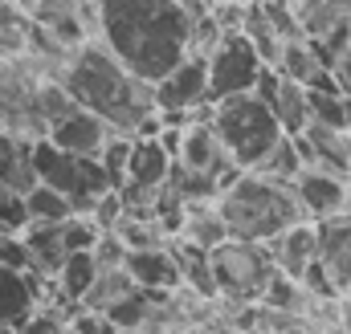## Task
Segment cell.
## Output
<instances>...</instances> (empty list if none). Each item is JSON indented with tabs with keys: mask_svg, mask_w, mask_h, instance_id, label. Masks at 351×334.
<instances>
[{
	"mask_svg": "<svg viewBox=\"0 0 351 334\" xmlns=\"http://www.w3.org/2000/svg\"><path fill=\"white\" fill-rule=\"evenodd\" d=\"M21 249H25V265L33 277L41 281H53V273L62 269L66 261V249H62V224H25V233L16 237Z\"/></svg>",
	"mask_w": 351,
	"mask_h": 334,
	"instance_id": "obj_16",
	"label": "cell"
},
{
	"mask_svg": "<svg viewBox=\"0 0 351 334\" xmlns=\"http://www.w3.org/2000/svg\"><path fill=\"white\" fill-rule=\"evenodd\" d=\"M49 285H53V281H41V277H33L29 269L0 265V326L16 331L33 310H41V294H45Z\"/></svg>",
	"mask_w": 351,
	"mask_h": 334,
	"instance_id": "obj_13",
	"label": "cell"
},
{
	"mask_svg": "<svg viewBox=\"0 0 351 334\" xmlns=\"http://www.w3.org/2000/svg\"><path fill=\"white\" fill-rule=\"evenodd\" d=\"M0 265L29 269V265H25V249H21V241H16V237H8V233H0Z\"/></svg>",
	"mask_w": 351,
	"mask_h": 334,
	"instance_id": "obj_37",
	"label": "cell"
},
{
	"mask_svg": "<svg viewBox=\"0 0 351 334\" xmlns=\"http://www.w3.org/2000/svg\"><path fill=\"white\" fill-rule=\"evenodd\" d=\"M176 164L213 175L221 188L241 171V167L233 164V155L225 151L221 135L213 131V123H188V127H180V155H176Z\"/></svg>",
	"mask_w": 351,
	"mask_h": 334,
	"instance_id": "obj_9",
	"label": "cell"
},
{
	"mask_svg": "<svg viewBox=\"0 0 351 334\" xmlns=\"http://www.w3.org/2000/svg\"><path fill=\"white\" fill-rule=\"evenodd\" d=\"M123 273L135 281V290H152V294H172V290H180V269H176V257L168 245L164 249L127 253Z\"/></svg>",
	"mask_w": 351,
	"mask_h": 334,
	"instance_id": "obj_15",
	"label": "cell"
},
{
	"mask_svg": "<svg viewBox=\"0 0 351 334\" xmlns=\"http://www.w3.org/2000/svg\"><path fill=\"white\" fill-rule=\"evenodd\" d=\"M110 233L119 237V245H123L127 253H139V249H164V245L172 241V237H168V233H164V229H160V224L152 220V216H127V212H123V220H119V224H114Z\"/></svg>",
	"mask_w": 351,
	"mask_h": 334,
	"instance_id": "obj_24",
	"label": "cell"
},
{
	"mask_svg": "<svg viewBox=\"0 0 351 334\" xmlns=\"http://www.w3.org/2000/svg\"><path fill=\"white\" fill-rule=\"evenodd\" d=\"M127 155H131V139H127V135H110L106 147L98 151V167H102L110 192H119V188L127 183Z\"/></svg>",
	"mask_w": 351,
	"mask_h": 334,
	"instance_id": "obj_30",
	"label": "cell"
},
{
	"mask_svg": "<svg viewBox=\"0 0 351 334\" xmlns=\"http://www.w3.org/2000/svg\"><path fill=\"white\" fill-rule=\"evenodd\" d=\"M286 4L306 41H319L351 21V0H286Z\"/></svg>",
	"mask_w": 351,
	"mask_h": 334,
	"instance_id": "obj_17",
	"label": "cell"
},
{
	"mask_svg": "<svg viewBox=\"0 0 351 334\" xmlns=\"http://www.w3.org/2000/svg\"><path fill=\"white\" fill-rule=\"evenodd\" d=\"M25 212H29L33 224H62V220L74 216L70 204H66V196H58V192L45 188V183H33V188L25 192Z\"/></svg>",
	"mask_w": 351,
	"mask_h": 334,
	"instance_id": "obj_26",
	"label": "cell"
},
{
	"mask_svg": "<svg viewBox=\"0 0 351 334\" xmlns=\"http://www.w3.org/2000/svg\"><path fill=\"white\" fill-rule=\"evenodd\" d=\"M213 131L221 135L225 151L241 171H254L265 159V151L282 139L269 106L258 102L254 94H233V98L213 102Z\"/></svg>",
	"mask_w": 351,
	"mask_h": 334,
	"instance_id": "obj_4",
	"label": "cell"
},
{
	"mask_svg": "<svg viewBox=\"0 0 351 334\" xmlns=\"http://www.w3.org/2000/svg\"><path fill=\"white\" fill-rule=\"evenodd\" d=\"M348 25H351V21H348Z\"/></svg>",
	"mask_w": 351,
	"mask_h": 334,
	"instance_id": "obj_45",
	"label": "cell"
},
{
	"mask_svg": "<svg viewBox=\"0 0 351 334\" xmlns=\"http://www.w3.org/2000/svg\"><path fill=\"white\" fill-rule=\"evenodd\" d=\"M204 70H208V102H221L233 94H250L262 74V62L241 33H225L217 49L204 57Z\"/></svg>",
	"mask_w": 351,
	"mask_h": 334,
	"instance_id": "obj_7",
	"label": "cell"
},
{
	"mask_svg": "<svg viewBox=\"0 0 351 334\" xmlns=\"http://www.w3.org/2000/svg\"><path fill=\"white\" fill-rule=\"evenodd\" d=\"M0 183L21 192V196L37 183V175H33V143L16 139L8 131H0Z\"/></svg>",
	"mask_w": 351,
	"mask_h": 334,
	"instance_id": "obj_21",
	"label": "cell"
},
{
	"mask_svg": "<svg viewBox=\"0 0 351 334\" xmlns=\"http://www.w3.org/2000/svg\"><path fill=\"white\" fill-rule=\"evenodd\" d=\"M16 25H29V21H25L8 0H0V29H16Z\"/></svg>",
	"mask_w": 351,
	"mask_h": 334,
	"instance_id": "obj_39",
	"label": "cell"
},
{
	"mask_svg": "<svg viewBox=\"0 0 351 334\" xmlns=\"http://www.w3.org/2000/svg\"><path fill=\"white\" fill-rule=\"evenodd\" d=\"M348 171H351V155H348Z\"/></svg>",
	"mask_w": 351,
	"mask_h": 334,
	"instance_id": "obj_44",
	"label": "cell"
},
{
	"mask_svg": "<svg viewBox=\"0 0 351 334\" xmlns=\"http://www.w3.org/2000/svg\"><path fill=\"white\" fill-rule=\"evenodd\" d=\"M229 241H254L265 245L274 241L278 233L302 224V208L290 192V183H278V179H265L258 171H237L213 200Z\"/></svg>",
	"mask_w": 351,
	"mask_h": 334,
	"instance_id": "obj_3",
	"label": "cell"
},
{
	"mask_svg": "<svg viewBox=\"0 0 351 334\" xmlns=\"http://www.w3.org/2000/svg\"><path fill=\"white\" fill-rule=\"evenodd\" d=\"M8 4H12V8L25 16V21H29V16H33V8H37V0H8Z\"/></svg>",
	"mask_w": 351,
	"mask_h": 334,
	"instance_id": "obj_40",
	"label": "cell"
},
{
	"mask_svg": "<svg viewBox=\"0 0 351 334\" xmlns=\"http://www.w3.org/2000/svg\"><path fill=\"white\" fill-rule=\"evenodd\" d=\"M156 94V110H196L208 102V70H204V57L188 53L184 62H176V70H168L160 82L152 86Z\"/></svg>",
	"mask_w": 351,
	"mask_h": 334,
	"instance_id": "obj_10",
	"label": "cell"
},
{
	"mask_svg": "<svg viewBox=\"0 0 351 334\" xmlns=\"http://www.w3.org/2000/svg\"><path fill=\"white\" fill-rule=\"evenodd\" d=\"M90 0H37V8H33V25H41V29H49L58 41H66V45H78V41H86L82 37V29H78V16H82V8H86Z\"/></svg>",
	"mask_w": 351,
	"mask_h": 334,
	"instance_id": "obj_20",
	"label": "cell"
},
{
	"mask_svg": "<svg viewBox=\"0 0 351 334\" xmlns=\"http://www.w3.org/2000/svg\"><path fill=\"white\" fill-rule=\"evenodd\" d=\"M208 269H213L217 298H225L233 310L258 306L269 277L278 273L265 245H254V241H225V245H217L208 253Z\"/></svg>",
	"mask_w": 351,
	"mask_h": 334,
	"instance_id": "obj_5",
	"label": "cell"
},
{
	"mask_svg": "<svg viewBox=\"0 0 351 334\" xmlns=\"http://www.w3.org/2000/svg\"><path fill=\"white\" fill-rule=\"evenodd\" d=\"M265 253H269V261H274V269H278L282 277H290V281L302 285L306 269L315 265V224L302 220V224L278 233L274 241H265Z\"/></svg>",
	"mask_w": 351,
	"mask_h": 334,
	"instance_id": "obj_14",
	"label": "cell"
},
{
	"mask_svg": "<svg viewBox=\"0 0 351 334\" xmlns=\"http://www.w3.org/2000/svg\"><path fill=\"white\" fill-rule=\"evenodd\" d=\"M33 175H37V183H45V188H53L58 196H66V204H70L74 216H90L94 200L110 192V183H106L98 159L66 155V151L49 147L45 139L33 143Z\"/></svg>",
	"mask_w": 351,
	"mask_h": 334,
	"instance_id": "obj_6",
	"label": "cell"
},
{
	"mask_svg": "<svg viewBox=\"0 0 351 334\" xmlns=\"http://www.w3.org/2000/svg\"><path fill=\"white\" fill-rule=\"evenodd\" d=\"M168 167H172V159L164 155V147H160L156 139H131V155H127V183L156 192V188H164Z\"/></svg>",
	"mask_w": 351,
	"mask_h": 334,
	"instance_id": "obj_18",
	"label": "cell"
},
{
	"mask_svg": "<svg viewBox=\"0 0 351 334\" xmlns=\"http://www.w3.org/2000/svg\"><path fill=\"white\" fill-rule=\"evenodd\" d=\"M343 212H348V216H351V183H348V208H343Z\"/></svg>",
	"mask_w": 351,
	"mask_h": 334,
	"instance_id": "obj_42",
	"label": "cell"
},
{
	"mask_svg": "<svg viewBox=\"0 0 351 334\" xmlns=\"http://www.w3.org/2000/svg\"><path fill=\"white\" fill-rule=\"evenodd\" d=\"M114 131L102 123V118H94L90 110H74V114H66L62 123H53L49 131H45V143L49 147H58V151H66V155H78V159H98V151L106 147V139H110Z\"/></svg>",
	"mask_w": 351,
	"mask_h": 334,
	"instance_id": "obj_12",
	"label": "cell"
},
{
	"mask_svg": "<svg viewBox=\"0 0 351 334\" xmlns=\"http://www.w3.org/2000/svg\"><path fill=\"white\" fill-rule=\"evenodd\" d=\"M86 220L98 229V233H110V229L123 220V200H119V192H106V196H98Z\"/></svg>",
	"mask_w": 351,
	"mask_h": 334,
	"instance_id": "obj_35",
	"label": "cell"
},
{
	"mask_svg": "<svg viewBox=\"0 0 351 334\" xmlns=\"http://www.w3.org/2000/svg\"><path fill=\"white\" fill-rule=\"evenodd\" d=\"M0 334H16V331H8V326H0Z\"/></svg>",
	"mask_w": 351,
	"mask_h": 334,
	"instance_id": "obj_43",
	"label": "cell"
},
{
	"mask_svg": "<svg viewBox=\"0 0 351 334\" xmlns=\"http://www.w3.org/2000/svg\"><path fill=\"white\" fill-rule=\"evenodd\" d=\"M90 257H94L98 273H102V269H123V261H127V249L119 245V237H114V233H102V237L94 241Z\"/></svg>",
	"mask_w": 351,
	"mask_h": 334,
	"instance_id": "obj_36",
	"label": "cell"
},
{
	"mask_svg": "<svg viewBox=\"0 0 351 334\" xmlns=\"http://www.w3.org/2000/svg\"><path fill=\"white\" fill-rule=\"evenodd\" d=\"M343 334H351V294L343 298Z\"/></svg>",
	"mask_w": 351,
	"mask_h": 334,
	"instance_id": "obj_41",
	"label": "cell"
},
{
	"mask_svg": "<svg viewBox=\"0 0 351 334\" xmlns=\"http://www.w3.org/2000/svg\"><path fill=\"white\" fill-rule=\"evenodd\" d=\"M164 188L172 192L184 208H188V204H213V200H217V192H221V183H217L213 175H204V171H192V167H184V164H172V167H168V179H164Z\"/></svg>",
	"mask_w": 351,
	"mask_h": 334,
	"instance_id": "obj_23",
	"label": "cell"
},
{
	"mask_svg": "<svg viewBox=\"0 0 351 334\" xmlns=\"http://www.w3.org/2000/svg\"><path fill=\"white\" fill-rule=\"evenodd\" d=\"M265 106H269V114H274V123H278L282 135H298V131L306 127V86L286 82V78L278 74V86H274V94L265 98Z\"/></svg>",
	"mask_w": 351,
	"mask_h": 334,
	"instance_id": "obj_22",
	"label": "cell"
},
{
	"mask_svg": "<svg viewBox=\"0 0 351 334\" xmlns=\"http://www.w3.org/2000/svg\"><path fill=\"white\" fill-rule=\"evenodd\" d=\"M315 265L335 298L351 294V216L339 212L315 224Z\"/></svg>",
	"mask_w": 351,
	"mask_h": 334,
	"instance_id": "obj_8",
	"label": "cell"
},
{
	"mask_svg": "<svg viewBox=\"0 0 351 334\" xmlns=\"http://www.w3.org/2000/svg\"><path fill=\"white\" fill-rule=\"evenodd\" d=\"M98 237H102V233L90 224L86 216H70V220H62V249L66 253H90Z\"/></svg>",
	"mask_w": 351,
	"mask_h": 334,
	"instance_id": "obj_33",
	"label": "cell"
},
{
	"mask_svg": "<svg viewBox=\"0 0 351 334\" xmlns=\"http://www.w3.org/2000/svg\"><path fill=\"white\" fill-rule=\"evenodd\" d=\"M16 334H66V314L58 306H41L16 326Z\"/></svg>",
	"mask_w": 351,
	"mask_h": 334,
	"instance_id": "obj_34",
	"label": "cell"
},
{
	"mask_svg": "<svg viewBox=\"0 0 351 334\" xmlns=\"http://www.w3.org/2000/svg\"><path fill=\"white\" fill-rule=\"evenodd\" d=\"M306 123L343 131L348 127V94H323V90H306Z\"/></svg>",
	"mask_w": 351,
	"mask_h": 334,
	"instance_id": "obj_27",
	"label": "cell"
},
{
	"mask_svg": "<svg viewBox=\"0 0 351 334\" xmlns=\"http://www.w3.org/2000/svg\"><path fill=\"white\" fill-rule=\"evenodd\" d=\"M331 74H335V82H339V90H343V94L351 98V45L343 49V57L335 62V70H331Z\"/></svg>",
	"mask_w": 351,
	"mask_h": 334,
	"instance_id": "obj_38",
	"label": "cell"
},
{
	"mask_svg": "<svg viewBox=\"0 0 351 334\" xmlns=\"http://www.w3.org/2000/svg\"><path fill=\"white\" fill-rule=\"evenodd\" d=\"M74 110H78V102L66 94V86L62 82H41L37 86V114H41L45 131H49L53 123H62L66 114H74Z\"/></svg>",
	"mask_w": 351,
	"mask_h": 334,
	"instance_id": "obj_29",
	"label": "cell"
},
{
	"mask_svg": "<svg viewBox=\"0 0 351 334\" xmlns=\"http://www.w3.org/2000/svg\"><path fill=\"white\" fill-rule=\"evenodd\" d=\"M192 12L184 0H98L94 41L139 82L156 86L188 57Z\"/></svg>",
	"mask_w": 351,
	"mask_h": 334,
	"instance_id": "obj_1",
	"label": "cell"
},
{
	"mask_svg": "<svg viewBox=\"0 0 351 334\" xmlns=\"http://www.w3.org/2000/svg\"><path fill=\"white\" fill-rule=\"evenodd\" d=\"M290 192H294V200H298V208H302V216L311 224L331 220V216H339L348 208V183L319 171V167H302L290 179Z\"/></svg>",
	"mask_w": 351,
	"mask_h": 334,
	"instance_id": "obj_11",
	"label": "cell"
},
{
	"mask_svg": "<svg viewBox=\"0 0 351 334\" xmlns=\"http://www.w3.org/2000/svg\"><path fill=\"white\" fill-rule=\"evenodd\" d=\"M143 314H147V290H135L127 294L123 302H114L102 318L110 322V331H143Z\"/></svg>",
	"mask_w": 351,
	"mask_h": 334,
	"instance_id": "obj_31",
	"label": "cell"
},
{
	"mask_svg": "<svg viewBox=\"0 0 351 334\" xmlns=\"http://www.w3.org/2000/svg\"><path fill=\"white\" fill-rule=\"evenodd\" d=\"M176 241H184V245H192V249H200V253H213L217 245L229 241V233H225V224H221V216H217L213 204H188Z\"/></svg>",
	"mask_w": 351,
	"mask_h": 334,
	"instance_id": "obj_19",
	"label": "cell"
},
{
	"mask_svg": "<svg viewBox=\"0 0 351 334\" xmlns=\"http://www.w3.org/2000/svg\"><path fill=\"white\" fill-rule=\"evenodd\" d=\"M127 294H135V281L123 273V269H102L90 285V294L82 298V310H94V314H106L114 302H123Z\"/></svg>",
	"mask_w": 351,
	"mask_h": 334,
	"instance_id": "obj_25",
	"label": "cell"
},
{
	"mask_svg": "<svg viewBox=\"0 0 351 334\" xmlns=\"http://www.w3.org/2000/svg\"><path fill=\"white\" fill-rule=\"evenodd\" d=\"M66 94L90 110L94 118H102L114 135H127L135 139V127L156 114V94L152 86L131 78L106 49L102 41H78L70 53H66V66H62V78Z\"/></svg>",
	"mask_w": 351,
	"mask_h": 334,
	"instance_id": "obj_2",
	"label": "cell"
},
{
	"mask_svg": "<svg viewBox=\"0 0 351 334\" xmlns=\"http://www.w3.org/2000/svg\"><path fill=\"white\" fill-rule=\"evenodd\" d=\"M25 224H29L25 196L0 183V233H8V237H21V233H25Z\"/></svg>",
	"mask_w": 351,
	"mask_h": 334,
	"instance_id": "obj_32",
	"label": "cell"
},
{
	"mask_svg": "<svg viewBox=\"0 0 351 334\" xmlns=\"http://www.w3.org/2000/svg\"><path fill=\"white\" fill-rule=\"evenodd\" d=\"M258 175H265V179H278V183H290L298 171H302V164H298V151H294V143H290V135H282L269 151H265V159L258 167H254Z\"/></svg>",
	"mask_w": 351,
	"mask_h": 334,
	"instance_id": "obj_28",
	"label": "cell"
}]
</instances>
